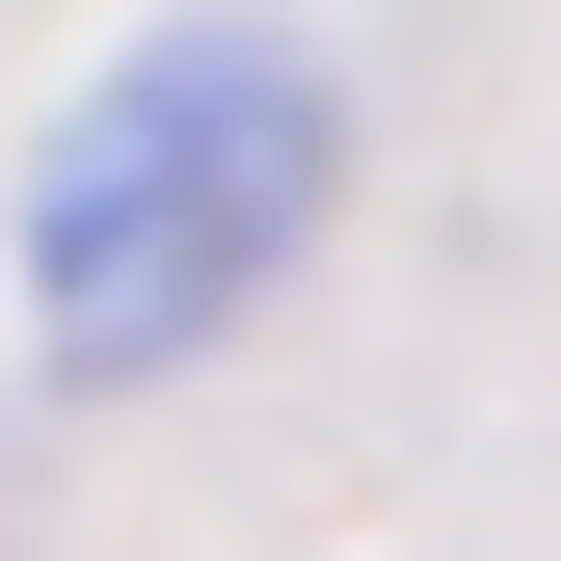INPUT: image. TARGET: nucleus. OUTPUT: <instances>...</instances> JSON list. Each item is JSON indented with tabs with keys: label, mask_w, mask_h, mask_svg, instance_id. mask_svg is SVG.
Instances as JSON below:
<instances>
[{
	"label": "nucleus",
	"mask_w": 561,
	"mask_h": 561,
	"mask_svg": "<svg viewBox=\"0 0 561 561\" xmlns=\"http://www.w3.org/2000/svg\"><path fill=\"white\" fill-rule=\"evenodd\" d=\"M321 187H347V107H321L295 27H161V54H107L81 134H54V187H27V321H54V375L215 347L267 267L321 241Z\"/></svg>",
	"instance_id": "obj_1"
}]
</instances>
